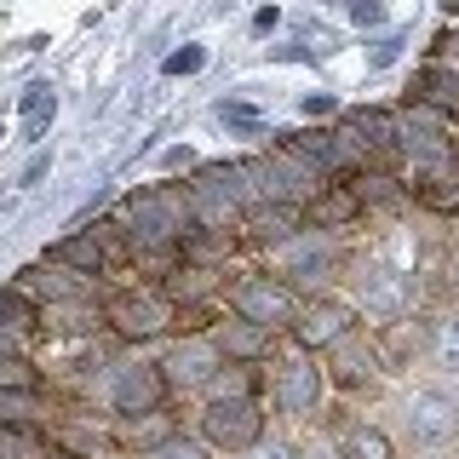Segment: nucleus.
I'll use <instances>...</instances> for the list:
<instances>
[{
	"label": "nucleus",
	"mask_w": 459,
	"mask_h": 459,
	"mask_svg": "<svg viewBox=\"0 0 459 459\" xmlns=\"http://www.w3.org/2000/svg\"><path fill=\"white\" fill-rule=\"evenodd\" d=\"M305 219H310L316 230H344V224L362 219V195H356V184H351V178H344V184H322V190L310 195Z\"/></svg>",
	"instance_id": "obj_15"
},
{
	"label": "nucleus",
	"mask_w": 459,
	"mask_h": 459,
	"mask_svg": "<svg viewBox=\"0 0 459 459\" xmlns=\"http://www.w3.org/2000/svg\"><path fill=\"white\" fill-rule=\"evenodd\" d=\"M47 437L29 425H0V459H47Z\"/></svg>",
	"instance_id": "obj_26"
},
{
	"label": "nucleus",
	"mask_w": 459,
	"mask_h": 459,
	"mask_svg": "<svg viewBox=\"0 0 459 459\" xmlns=\"http://www.w3.org/2000/svg\"><path fill=\"white\" fill-rule=\"evenodd\" d=\"M0 391H40V373L29 356H0Z\"/></svg>",
	"instance_id": "obj_29"
},
{
	"label": "nucleus",
	"mask_w": 459,
	"mask_h": 459,
	"mask_svg": "<svg viewBox=\"0 0 459 459\" xmlns=\"http://www.w3.org/2000/svg\"><path fill=\"white\" fill-rule=\"evenodd\" d=\"M0 425L40 430L47 425V402H40V391H0Z\"/></svg>",
	"instance_id": "obj_24"
},
{
	"label": "nucleus",
	"mask_w": 459,
	"mask_h": 459,
	"mask_svg": "<svg viewBox=\"0 0 459 459\" xmlns=\"http://www.w3.org/2000/svg\"><path fill=\"white\" fill-rule=\"evenodd\" d=\"M92 281L98 276H81V270H69V264H29V270H18V287L29 299H35V305H86V299H92Z\"/></svg>",
	"instance_id": "obj_12"
},
{
	"label": "nucleus",
	"mask_w": 459,
	"mask_h": 459,
	"mask_svg": "<svg viewBox=\"0 0 459 459\" xmlns=\"http://www.w3.org/2000/svg\"><path fill=\"white\" fill-rule=\"evenodd\" d=\"M442 12H454V18H459V0H442Z\"/></svg>",
	"instance_id": "obj_36"
},
{
	"label": "nucleus",
	"mask_w": 459,
	"mask_h": 459,
	"mask_svg": "<svg viewBox=\"0 0 459 459\" xmlns=\"http://www.w3.org/2000/svg\"><path fill=\"white\" fill-rule=\"evenodd\" d=\"M322 396H327V368L316 362L310 351L276 362V408L293 413V420H316L322 413Z\"/></svg>",
	"instance_id": "obj_8"
},
{
	"label": "nucleus",
	"mask_w": 459,
	"mask_h": 459,
	"mask_svg": "<svg viewBox=\"0 0 459 459\" xmlns=\"http://www.w3.org/2000/svg\"><path fill=\"white\" fill-rule=\"evenodd\" d=\"M281 150H293L305 167H316V172H327V178H344V150H339V133H316V126H299V133H287V143Z\"/></svg>",
	"instance_id": "obj_17"
},
{
	"label": "nucleus",
	"mask_w": 459,
	"mask_h": 459,
	"mask_svg": "<svg viewBox=\"0 0 459 459\" xmlns=\"http://www.w3.org/2000/svg\"><path fill=\"white\" fill-rule=\"evenodd\" d=\"M212 344L224 351V362H258V356L270 351V327H258V322H219L212 327Z\"/></svg>",
	"instance_id": "obj_19"
},
{
	"label": "nucleus",
	"mask_w": 459,
	"mask_h": 459,
	"mask_svg": "<svg viewBox=\"0 0 459 459\" xmlns=\"http://www.w3.org/2000/svg\"><path fill=\"white\" fill-rule=\"evenodd\" d=\"M167 437H178V430H172V420H167L161 408H155V413H138V420H126V430H121V442H126V448H143V454H150V448H161Z\"/></svg>",
	"instance_id": "obj_25"
},
{
	"label": "nucleus",
	"mask_w": 459,
	"mask_h": 459,
	"mask_svg": "<svg viewBox=\"0 0 459 459\" xmlns=\"http://www.w3.org/2000/svg\"><path fill=\"white\" fill-rule=\"evenodd\" d=\"M167 368L161 362H121L109 379V408L121 413V420H138V413H155L167 402Z\"/></svg>",
	"instance_id": "obj_11"
},
{
	"label": "nucleus",
	"mask_w": 459,
	"mask_h": 459,
	"mask_svg": "<svg viewBox=\"0 0 459 459\" xmlns=\"http://www.w3.org/2000/svg\"><path fill=\"white\" fill-rule=\"evenodd\" d=\"M413 201H420L425 212H459V172H437V178H420V184H408Z\"/></svg>",
	"instance_id": "obj_23"
},
{
	"label": "nucleus",
	"mask_w": 459,
	"mask_h": 459,
	"mask_svg": "<svg viewBox=\"0 0 459 459\" xmlns=\"http://www.w3.org/2000/svg\"><path fill=\"white\" fill-rule=\"evenodd\" d=\"M47 459H81V454H64V448H52V454H47Z\"/></svg>",
	"instance_id": "obj_35"
},
{
	"label": "nucleus",
	"mask_w": 459,
	"mask_h": 459,
	"mask_svg": "<svg viewBox=\"0 0 459 459\" xmlns=\"http://www.w3.org/2000/svg\"><path fill=\"white\" fill-rule=\"evenodd\" d=\"M327 356H333V368H327V379H333V385H344V391H362V385H373V368H379L373 339L351 333V339H339Z\"/></svg>",
	"instance_id": "obj_14"
},
{
	"label": "nucleus",
	"mask_w": 459,
	"mask_h": 459,
	"mask_svg": "<svg viewBox=\"0 0 459 459\" xmlns=\"http://www.w3.org/2000/svg\"><path fill=\"white\" fill-rule=\"evenodd\" d=\"M23 339H29V327L0 322V356H23Z\"/></svg>",
	"instance_id": "obj_32"
},
{
	"label": "nucleus",
	"mask_w": 459,
	"mask_h": 459,
	"mask_svg": "<svg viewBox=\"0 0 459 459\" xmlns=\"http://www.w3.org/2000/svg\"><path fill=\"white\" fill-rule=\"evenodd\" d=\"M356 305L368 316H385V322H396V316L413 310V276L396 264H385V258H373V264H356Z\"/></svg>",
	"instance_id": "obj_7"
},
{
	"label": "nucleus",
	"mask_w": 459,
	"mask_h": 459,
	"mask_svg": "<svg viewBox=\"0 0 459 459\" xmlns=\"http://www.w3.org/2000/svg\"><path fill=\"white\" fill-rule=\"evenodd\" d=\"M339 270H344L339 247H310V253H299L293 264H287V281H293V287H327Z\"/></svg>",
	"instance_id": "obj_21"
},
{
	"label": "nucleus",
	"mask_w": 459,
	"mask_h": 459,
	"mask_svg": "<svg viewBox=\"0 0 459 459\" xmlns=\"http://www.w3.org/2000/svg\"><path fill=\"white\" fill-rule=\"evenodd\" d=\"M293 344L299 351H333L339 339H351L356 333V305H344V299H310V305H299L293 316Z\"/></svg>",
	"instance_id": "obj_10"
},
{
	"label": "nucleus",
	"mask_w": 459,
	"mask_h": 459,
	"mask_svg": "<svg viewBox=\"0 0 459 459\" xmlns=\"http://www.w3.org/2000/svg\"><path fill=\"white\" fill-rule=\"evenodd\" d=\"M143 459H207V442H195V437H167L161 448H150Z\"/></svg>",
	"instance_id": "obj_31"
},
{
	"label": "nucleus",
	"mask_w": 459,
	"mask_h": 459,
	"mask_svg": "<svg viewBox=\"0 0 459 459\" xmlns=\"http://www.w3.org/2000/svg\"><path fill=\"white\" fill-rule=\"evenodd\" d=\"M408 104H425L437 115H459V69L454 64H425L408 86Z\"/></svg>",
	"instance_id": "obj_16"
},
{
	"label": "nucleus",
	"mask_w": 459,
	"mask_h": 459,
	"mask_svg": "<svg viewBox=\"0 0 459 459\" xmlns=\"http://www.w3.org/2000/svg\"><path fill=\"white\" fill-rule=\"evenodd\" d=\"M333 459H396V448L379 425H344L333 442Z\"/></svg>",
	"instance_id": "obj_22"
},
{
	"label": "nucleus",
	"mask_w": 459,
	"mask_h": 459,
	"mask_svg": "<svg viewBox=\"0 0 459 459\" xmlns=\"http://www.w3.org/2000/svg\"><path fill=\"white\" fill-rule=\"evenodd\" d=\"M104 322H109V333L115 339H161L172 333V322H178V305H172L167 293H155V287H126V293H115L109 305H104Z\"/></svg>",
	"instance_id": "obj_5"
},
{
	"label": "nucleus",
	"mask_w": 459,
	"mask_h": 459,
	"mask_svg": "<svg viewBox=\"0 0 459 459\" xmlns=\"http://www.w3.org/2000/svg\"><path fill=\"white\" fill-rule=\"evenodd\" d=\"M454 293H459V258H454Z\"/></svg>",
	"instance_id": "obj_37"
},
{
	"label": "nucleus",
	"mask_w": 459,
	"mask_h": 459,
	"mask_svg": "<svg viewBox=\"0 0 459 459\" xmlns=\"http://www.w3.org/2000/svg\"><path fill=\"white\" fill-rule=\"evenodd\" d=\"M121 219L133 230V253H161V247H184V236L195 230V212H190V195L167 190H138L121 201Z\"/></svg>",
	"instance_id": "obj_1"
},
{
	"label": "nucleus",
	"mask_w": 459,
	"mask_h": 459,
	"mask_svg": "<svg viewBox=\"0 0 459 459\" xmlns=\"http://www.w3.org/2000/svg\"><path fill=\"white\" fill-rule=\"evenodd\" d=\"M167 69H172V75H190V69H201V47H190V52H172V57H167Z\"/></svg>",
	"instance_id": "obj_33"
},
{
	"label": "nucleus",
	"mask_w": 459,
	"mask_h": 459,
	"mask_svg": "<svg viewBox=\"0 0 459 459\" xmlns=\"http://www.w3.org/2000/svg\"><path fill=\"white\" fill-rule=\"evenodd\" d=\"M201 442L219 454H253L264 442V408L258 396H219L201 408Z\"/></svg>",
	"instance_id": "obj_4"
},
{
	"label": "nucleus",
	"mask_w": 459,
	"mask_h": 459,
	"mask_svg": "<svg viewBox=\"0 0 459 459\" xmlns=\"http://www.w3.org/2000/svg\"><path fill=\"white\" fill-rule=\"evenodd\" d=\"M408 437L420 442V448H448L459 437V391L448 385H425V391H413L408 402Z\"/></svg>",
	"instance_id": "obj_9"
},
{
	"label": "nucleus",
	"mask_w": 459,
	"mask_h": 459,
	"mask_svg": "<svg viewBox=\"0 0 459 459\" xmlns=\"http://www.w3.org/2000/svg\"><path fill=\"white\" fill-rule=\"evenodd\" d=\"M161 368H167V385H172V391H207L212 373L224 368V351H219L212 339H201V333H195V339L172 344Z\"/></svg>",
	"instance_id": "obj_13"
},
{
	"label": "nucleus",
	"mask_w": 459,
	"mask_h": 459,
	"mask_svg": "<svg viewBox=\"0 0 459 459\" xmlns=\"http://www.w3.org/2000/svg\"><path fill=\"white\" fill-rule=\"evenodd\" d=\"M184 195H190V212H195L201 230H241V224H247V212H253L247 172L230 167V161L224 167H201Z\"/></svg>",
	"instance_id": "obj_3"
},
{
	"label": "nucleus",
	"mask_w": 459,
	"mask_h": 459,
	"mask_svg": "<svg viewBox=\"0 0 459 459\" xmlns=\"http://www.w3.org/2000/svg\"><path fill=\"white\" fill-rule=\"evenodd\" d=\"M373 351H379V368H385V373L408 368V362H413V351H420V327H413L408 316H396V322H385V327H379Z\"/></svg>",
	"instance_id": "obj_20"
},
{
	"label": "nucleus",
	"mask_w": 459,
	"mask_h": 459,
	"mask_svg": "<svg viewBox=\"0 0 459 459\" xmlns=\"http://www.w3.org/2000/svg\"><path fill=\"white\" fill-rule=\"evenodd\" d=\"M454 115H437L425 104H408L396 115L402 126V167L413 172V184L420 178H437V172H459V138L448 133Z\"/></svg>",
	"instance_id": "obj_2"
},
{
	"label": "nucleus",
	"mask_w": 459,
	"mask_h": 459,
	"mask_svg": "<svg viewBox=\"0 0 459 459\" xmlns=\"http://www.w3.org/2000/svg\"><path fill=\"white\" fill-rule=\"evenodd\" d=\"M253 459H299V448H293V442H258Z\"/></svg>",
	"instance_id": "obj_34"
},
{
	"label": "nucleus",
	"mask_w": 459,
	"mask_h": 459,
	"mask_svg": "<svg viewBox=\"0 0 459 459\" xmlns=\"http://www.w3.org/2000/svg\"><path fill=\"white\" fill-rule=\"evenodd\" d=\"M430 356L442 373H459V316H442L437 333H430Z\"/></svg>",
	"instance_id": "obj_28"
},
{
	"label": "nucleus",
	"mask_w": 459,
	"mask_h": 459,
	"mask_svg": "<svg viewBox=\"0 0 459 459\" xmlns=\"http://www.w3.org/2000/svg\"><path fill=\"white\" fill-rule=\"evenodd\" d=\"M52 264H69V270H81V276H104L109 270V247L92 236V230H81V236H64V241H52L47 247Z\"/></svg>",
	"instance_id": "obj_18"
},
{
	"label": "nucleus",
	"mask_w": 459,
	"mask_h": 459,
	"mask_svg": "<svg viewBox=\"0 0 459 459\" xmlns=\"http://www.w3.org/2000/svg\"><path fill=\"white\" fill-rule=\"evenodd\" d=\"M0 322H12V327H35V322H40V305L23 293L18 281L0 287Z\"/></svg>",
	"instance_id": "obj_27"
},
{
	"label": "nucleus",
	"mask_w": 459,
	"mask_h": 459,
	"mask_svg": "<svg viewBox=\"0 0 459 459\" xmlns=\"http://www.w3.org/2000/svg\"><path fill=\"white\" fill-rule=\"evenodd\" d=\"M230 310L241 316V322H258V327H293L299 316V287L287 276H241L230 287Z\"/></svg>",
	"instance_id": "obj_6"
},
{
	"label": "nucleus",
	"mask_w": 459,
	"mask_h": 459,
	"mask_svg": "<svg viewBox=\"0 0 459 459\" xmlns=\"http://www.w3.org/2000/svg\"><path fill=\"white\" fill-rule=\"evenodd\" d=\"M23 121H29V133H40L52 121V86H29L23 92Z\"/></svg>",
	"instance_id": "obj_30"
}]
</instances>
